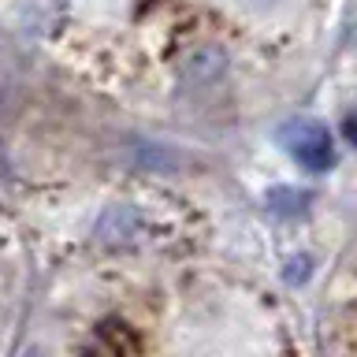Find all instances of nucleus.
<instances>
[{
	"label": "nucleus",
	"instance_id": "f257e3e1",
	"mask_svg": "<svg viewBox=\"0 0 357 357\" xmlns=\"http://www.w3.org/2000/svg\"><path fill=\"white\" fill-rule=\"evenodd\" d=\"M279 142L287 145V153L305 167V172H328L335 164V145L324 123L317 119H294L279 130Z\"/></svg>",
	"mask_w": 357,
	"mask_h": 357
},
{
	"label": "nucleus",
	"instance_id": "f03ea898",
	"mask_svg": "<svg viewBox=\"0 0 357 357\" xmlns=\"http://www.w3.org/2000/svg\"><path fill=\"white\" fill-rule=\"evenodd\" d=\"M223 71H227V56L220 49H208V45L183 60V78L190 86H212V82H220Z\"/></svg>",
	"mask_w": 357,
	"mask_h": 357
},
{
	"label": "nucleus",
	"instance_id": "7ed1b4c3",
	"mask_svg": "<svg viewBox=\"0 0 357 357\" xmlns=\"http://www.w3.org/2000/svg\"><path fill=\"white\" fill-rule=\"evenodd\" d=\"M134 231H138V212L130 205H112L105 212V220H100V227H97V234L105 242H123V238H130Z\"/></svg>",
	"mask_w": 357,
	"mask_h": 357
},
{
	"label": "nucleus",
	"instance_id": "20e7f679",
	"mask_svg": "<svg viewBox=\"0 0 357 357\" xmlns=\"http://www.w3.org/2000/svg\"><path fill=\"white\" fill-rule=\"evenodd\" d=\"M264 201H268V208H272V212L294 216V212H305L309 208L312 194H309V190H298V186H272L264 194Z\"/></svg>",
	"mask_w": 357,
	"mask_h": 357
},
{
	"label": "nucleus",
	"instance_id": "39448f33",
	"mask_svg": "<svg viewBox=\"0 0 357 357\" xmlns=\"http://www.w3.org/2000/svg\"><path fill=\"white\" fill-rule=\"evenodd\" d=\"M100 339H105L112 350H138V339H127V324H100Z\"/></svg>",
	"mask_w": 357,
	"mask_h": 357
},
{
	"label": "nucleus",
	"instance_id": "423d86ee",
	"mask_svg": "<svg viewBox=\"0 0 357 357\" xmlns=\"http://www.w3.org/2000/svg\"><path fill=\"white\" fill-rule=\"evenodd\" d=\"M346 138H350V145H357V116H350V119H346Z\"/></svg>",
	"mask_w": 357,
	"mask_h": 357
}]
</instances>
